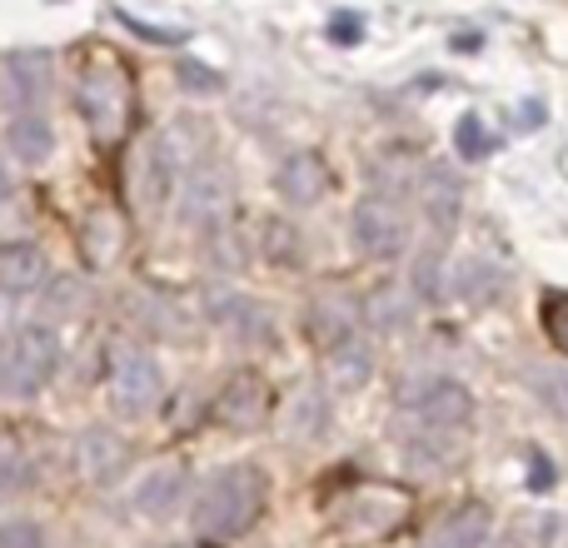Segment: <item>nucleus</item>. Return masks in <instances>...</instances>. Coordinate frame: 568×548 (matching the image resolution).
Segmentation results:
<instances>
[{
    "label": "nucleus",
    "instance_id": "23",
    "mask_svg": "<svg viewBox=\"0 0 568 548\" xmlns=\"http://www.w3.org/2000/svg\"><path fill=\"white\" fill-rule=\"evenodd\" d=\"M260 255H265V265H275V270H294L304 255L300 230H294L290 220H265V230H260Z\"/></svg>",
    "mask_w": 568,
    "mask_h": 548
},
{
    "label": "nucleus",
    "instance_id": "10",
    "mask_svg": "<svg viewBox=\"0 0 568 548\" xmlns=\"http://www.w3.org/2000/svg\"><path fill=\"white\" fill-rule=\"evenodd\" d=\"M399 519H404V494L389 489V484H374V489L344 499L339 529H349L354 539H384Z\"/></svg>",
    "mask_w": 568,
    "mask_h": 548
},
{
    "label": "nucleus",
    "instance_id": "27",
    "mask_svg": "<svg viewBox=\"0 0 568 548\" xmlns=\"http://www.w3.org/2000/svg\"><path fill=\"white\" fill-rule=\"evenodd\" d=\"M30 479H36V469H30L26 454L0 444V499H20L30 489Z\"/></svg>",
    "mask_w": 568,
    "mask_h": 548
},
{
    "label": "nucleus",
    "instance_id": "16",
    "mask_svg": "<svg viewBox=\"0 0 568 548\" xmlns=\"http://www.w3.org/2000/svg\"><path fill=\"white\" fill-rule=\"evenodd\" d=\"M6 150H10V160H20V165H30V170L50 165V155H55V130H50L45 110H20V115H10Z\"/></svg>",
    "mask_w": 568,
    "mask_h": 548
},
{
    "label": "nucleus",
    "instance_id": "15",
    "mask_svg": "<svg viewBox=\"0 0 568 548\" xmlns=\"http://www.w3.org/2000/svg\"><path fill=\"white\" fill-rule=\"evenodd\" d=\"M185 494H190L185 464H155L135 489V514H145V519H170V514L185 504Z\"/></svg>",
    "mask_w": 568,
    "mask_h": 548
},
{
    "label": "nucleus",
    "instance_id": "28",
    "mask_svg": "<svg viewBox=\"0 0 568 548\" xmlns=\"http://www.w3.org/2000/svg\"><path fill=\"white\" fill-rule=\"evenodd\" d=\"M205 260H210V270H245V250H240L235 230H230V225L210 230V245H205Z\"/></svg>",
    "mask_w": 568,
    "mask_h": 548
},
{
    "label": "nucleus",
    "instance_id": "25",
    "mask_svg": "<svg viewBox=\"0 0 568 548\" xmlns=\"http://www.w3.org/2000/svg\"><path fill=\"white\" fill-rule=\"evenodd\" d=\"M40 294H45V314H50V319H70V314H85V304H90L85 280H75V274H50V284H45Z\"/></svg>",
    "mask_w": 568,
    "mask_h": 548
},
{
    "label": "nucleus",
    "instance_id": "22",
    "mask_svg": "<svg viewBox=\"0 0 568 548\" xmlns=\"http://www.w3.org/2000/svg\"><path fill=\"white\" fill-rule=\"evenodd\" d=\"M369 324L374 329H384V334H394V329H404L409 324V314H414V294L409 290H399V284H384V290H374L369 294Z\"/></svg>",
    "mask_w": 568,
    "mask_h": 548
},
{
    "label": "nucleus",
    "instance_id": "32",
    "mask_svg": "<svg viewBox=\"0 0 568 548\" xmlns=\"http://www.w3.org/2000/svg\"><path fill=\"white\" fill-rule=\"evenodd\" d=\"M534 379H539L544 404H549L554 414H564V419H568V369H564V364H559V369H539Z\"/></svg>",
    "mask_w": 568,
    "mask_h": 548
},
{
    "label": "nucleus",
    "instance_id": "29",
    "mask_svg": "<svg viewBox=\"0 0 568 548\" xmlns=\"http://www.w3.org/2000/svg\"><path fill=\"white\" fill-rule=\"evenodd\" d=\"M409 294H414V300H439V294H444V265H439V255H419V260H414Z\"/></svg>",
    "mask_w": 568,
    "mask_h": 548
},
{
    "label": "nucleus",
    "instance_id": "12",
    "mask_svg": "<svg viewBox=\"0 0 568 548\" xmlns=\"http://www.w3.org/2000/svg\"><path fill=\"white\" fill-rule=\"evenodd\" d=\"M275 190L290 210L320 205L324 190H329V165H324V155H314V150H294V155L275 170Z\"/></svg>",
    "mask_w": 568,
    "mask_h": 548
},
{
    "label": "nucleus",
    "instance_id": "35",
    "mask_svg": "<svg viewBox=\"0 0 568 548\" xmlns=\"http://www.w3.org/2000/svg\"><path fill=\"white\" fill-rule=\"evenodd\" d=\"M364 30H359V16L354 10H334L329 16V40H339V45H354Z\"/></svg>",
    "mask_w": 568,
    "mask_h": 548
},
{
    "label": "nucleus",
    "instance_id": "37",
    "mask_svg": "<svg viewBox=\"0 0 568 548\" xmlns=\"http://www.w3.org/2000/svg\"><path fill=\"white\" fill-rule=\"evenodd\" d=\"M529 484H534V489H549V484H554V469H549V459H544V454H534V469H529Z\"/></svg>",
    "mask_w": 568,
    "mask_h": 548
},
{
    "label": "nucleus",
    "instance_id": "13",
    "mask_svg": "<svg viewBox=\"0 0 568 548\" xmlns=\"http://www.w3.org/2000/svg\"><path fill=\"white\" fill-rule=\"evenodd\" d=\"M265 404H270L265 379L245 369V374H235V379L220 389L215 419L225 424V429H235V434H250V429H260V419H265Z\"/></svg>",
    "mask_w": 568,
    "mask_h": 548
},
{
    "label": "nucleus",
    "instance_id": "26",
    "mask_svg": "<svg viewBox=\"0 0 568 548\" xmlns=\"http://www.w3.org/2000/svg\"><path fill=\"white\" fill-rule=\"evenodd\" d=\"M499 284H504V274L494 270L489 260H464L459 274H449V290L464 294V300H489Z\"/></svg>",
    "mask_w": 568,
    "mask_h": 548
},
{
    "label": "nucleus",
    "instance_id": "1",
    "mask_svg": "<svg viewBox=\"0 0 568 548\" xmlns=\"http://www.w3.org/2000/svg\"><path fill=\"white\" fill-rule=\"evenodd\" d=\"M265 509V474L255 464H230L200 489L195 499V534L210 544L240 539Z\"/></svg>",
    "mask_w": 568,
    "mask_h": 548
},
{
    "label": "nucleus",
    "instance_id": "38",
    "mask_svg": "<svg viewBox=\"0 0 568 548\" xmlns=\"http://www.w3.org/2000/svg\"><path fill=\"white\" fill-rule=\"evenodd\" d=\"M524 125H544V105H539V100H529V110H524Z\"/></svg>",
    "mask_w": 568,
    "mask_h": 548
},
{
    "label": "nucleus",
    "instance_id": "5",
    "mask_svg": "<svg viewBox=\"0 0 568 548\" xmlns=\"http://www.w3.org/2000/svg\"><path fill=\"white\" fill-rule=\"evenodd\" d=\"M399 404L414 409V439H449L474 419V399L459 379H419V389H399Z\"/></svg>",
    "mask_w": 568,
    "mask_h": 548
},
{
    "label": "nucleus",
    "instance_id": "21",
    "mask_svg": "<svg viewBox=\"0 0 568 548\" xmlns=\"http://www.w3.org/2000/svg\"><path fill=\"white\" fill-rule=\"evenodd\" d=\"M284 429H290V439H300V444L324 439V429H329V394H324L320 384H304L290 404V424H284Z\"/></svg>",
    "mask_w": 568,
    "mask_h": 548
},
{
    "label": "nucleus",
    "instance_id": "14",
    "mask_svg": "<svg viewBox=\"0 0 568 548\" xmlns=\"http://www.w3.org/2000/svg\"><path fill=\"white\" fill-rule=\"evenodd\" d=\"M50 284V255L30 240L0 245V294H36Z\"/></svg>",
    "mask_w": 568,
    "mask_h": 548
},
{
    "label": "nucleus",
    "instance_id": "30",
    "mask_svg": "<svg viewBox=\"0 0 568 548\" xmlns=\"http://www.w3.org/2000/svg\"><path fill=\"white\" fill-rule=\"evenodd\" d=\"M0 548H50V544L36 519H6L0 524Z\"/></svg>",
    "mask_w": 568,
    "mask_h": 548
},
{
    "label": "nucleus",
    "instance_id": "24",
    "mask_svg": "<svg viewBox=\"0 0 568 548\" xmlns=\"http://www.w3.org/2000/svg\"><path fill=\"white\" fill-rule=\"evenodd\" d=\"M329 364H334V384H339V389H359V384L374 374V349L359 339V334H354L349 344L329 349Z\"/></svg>",
    "mask_w": 568,
    "mask_h": 548
},
{
    "label": "nucleus",
    "instance_id": "36",
    "mask_svg": "<svg viewBox=\"0 0 568 548\" xmlns=\"http://www.w3.org/2000/svg\"><path fill=\"white\" fill-rule=\"evenodd\" d=\"M549 334L559 344H568V300H554L549 304Z\"/></svg>",
    "mask_w": 568,
    "mask_h": 548
},
{
    "label": "nucleus",
    "instance_id": "17",
    "mask_svg": "<svg viewBox=\"0 0 568 548\" xmlns=\"http://www.w3.org/2000/svg\"><path fill=\"white\" fill-rule=\"evenodd\" d=\"M359 304L349 300V294H320L310 309V334L320 349H339V344H349L354 334H359Z\"/></svg>",
    "mask_w": 568,
    "mask_h": 548
},
{
    "label": "nucleus",
    "instance_id": "39",
    "mask_svg": "<svg viewBox=\"0 0 568 548\" xmlns=\"http://www.w3.org/2000/svg\"><path fill=\"white\" fill-rule=\"evenodd\" d=\"M10 334H16V329H10V304H0V344H6Z\"/></svg>",
    "mask_w": 568,
    "mask_h": 548
},
{
    "label": "nucleus",
    "instance_id": "3",
    "mask_svg": "<svg viewBox=\"0 0 568 548\" xmlns=\"http://www.w3.org/2000/svg\"><path fill=\"white\" fill-rule=\"evenodd\" d=\"M75 105H80V120L90 125L95 140H120L130 125V105H135V90H130V75L115 65V60H95L85 65L75 85Z\"/></svg>",
    "mask_w": 568,
    "mask_h": 548
},
{
    "label": "nucleus",
    "instance_id": "9",
    "mask_svg": "<svg viewBox=\"0 0 568 548\" xmlns=\"http://www.w3.org/2000/svg\"><path fill=\"white\" fill-rule=\"evenodd\" d=\"M75 464L95 489H110V484H120L130 474V464H135V444H130L125 434H115L110 424H90V429L75 439Z\"/></svg>",
    "mask_w": 568,
    "mask_h": 548
},
{
    "label": "nucleus",
    "instance_id": "31",
    "mask_svg": "<svg viewBox=\"0 0 568 548\" xmlns=\"http://www.w3.org/2000/svg\"><path fill=\"white\" fill-rule=\"evenodd\" d=\"M454 145H459L464 160H484V155H489V135H484V120H479V115H464L459 130H454Z\"/></svg>",
    "mask_w": 568,
    "mask_h": 548
},
{
    "label": "nucleus",
    "instance_id": "11",
    "mask_svg": "<svg viewBox=\"0 0 568 548\" xmlns=\"http://www.w3.org/2000/svg\"><path fill=\"white\" fill-rule=\"evenodd\" d=\"M205 314L215 329H225L230 339H240V344H265L270 334H275L265 304H255L250 294H235V290H210Z\"/></svg>",
    "mask_w": 568,
    "mask_h": 548
},
{
    "label": "nucleus",
    "instance_id": "8",
    "mask_svg": "<svg viewBox=\"0 0 568 548\" xmlns=\"http://www.w3.org/2000/svg\"><path fill=\"white\" fill-rule=\"evenodd\" d=\"M50 90H55V65H50L45 50H20L0 65V100H6L10 115L20 110H45Z\"/></svg>",
    "mask_w": 568,
    "mask_h": 548
},
{
    "label": "nucleus",
    "instance_id": "18",
    "mask_svg": "<svg viewBox=\"0 0 568 548\" xmlns=\"http://www.w3.org/2000/svg\"><path fill=\"white\" fill-rule=\"evenodd\" d=\"M75 245H80V260H85L90 270H110L120 255V245H125V225H120L115 210H90Z\"/></svg>",
    "mask_w": 568,
    "mask_h": 548
},
{
    "label": "nucleus",
    "instance_id": "40",
    "mask_svg": "<svg viewBox=\"0 0 568 548\" xmlns=\"http://www.w3.org/2000/svg\"><path fill=\"white\" fill-rule=\"evenodd\" d=\"M10 195V175H6V170H0V200H6Z\"/></svg>",
    "mask_w": 568,
    "mask_h": 548
},
{
    "label": "nucleus",
    "instance_id": "6",
    "mask_svg": "<svg viewBox=\"0 0 568 548\" xmlns=\"http://www.w3.org/2000/svg\"><path fill=\"white\" fill-rule=\"evenodd\" d=\"M230 205H235V190H230V175L215 165H200L180 180V195H175V210L190 230H220L230 220Z\"/></svg>",
    "mask_w": 568,
    "mask_h": 548
},
{
    "label": "nucleus",
    "instance_id": "19",
    "mask_svg": "<svg viewBox=\"0 0 568 548\" xmlns=\"http://www.w3.org/2000/svg\"><path fill=\"white\" fill-rule=\"evenodd\" d=\"M459 175H454L449 165H429L419 180V210L429 215L434 230H449L454 220H459Z\"/></svg>",
    "mask_w": 568,
    "mask_h": 548
},
{
    "label": "nucleus",
    "instance_id": "20",
    "mask_svg": "<svg viewBox=\"0 0 568 548\" xmlns=\"http://www.w3.org/2000/svg\"><path fill=\"white\" fill-rule=\"evenodd\" d=\"M175 175H180V165H175V155H170V145L165 140H150V145L140 150V200H145V205H165L170 190H175Z\"/></svg>",
    "mask_w": 568,
    "mask_h": 548
},
{
    "label": "nucleus",
    "instance_id": "7",
    "mask_svg": "<svg viewBox=\"0 0 568 548\" xmlns=\"http://www.w3.org/2000/svg\"><path fill=\"white\" fill-rule=\"evenodd\" d=\"M349 230H354V250L364 260H394L404 250V210L394 205L389 195H364L349 215Z\"/></svg>",
    "mask_w": 568,
    "mask_h": 548
},
{
    "label": "nucleus",
    "instance_id": "4",
    "mask_svg": "<svg viewBox=\"0 0 568 548\" xmlns=\"http://www.w3.org/2000/svg\"><path fill=\"white\" fill-rule=\"evenodd\" d=\"M105 394H110V409L125 414V419H140L160 404L165 394V374H160V359L140 344H120L110 349V374H105Z\"/></svg>",
    "mask_w": 568,
    "mask_h": 548
},
{
    "label": "nucleus",
    "instance_id": "33",
    "mask_svg": "<svg viewBox=\"0 0 568 548\" xmlns=\"http://www.w3.org/2000/svg\"><path fill=\"white\" fill-rule=\"evenodd\" d=\"M180 85H185V90H200V95H215V90H220V75H210L200 60H185V65H180Z\"/></svg>",
    "mask_w": 568,
    "mask_h": 548
},
{
    "label": "nucleus",
    "instance_id": "2",
    "mask_svg": "<svg viewBox=\"0 0 568 548\" xmlns=\"http://www.w3.org/2000/svg\"><path fill=\"white\" fill-rule=\"evenodd\" d=\"M60 369V339L50 324H26L6 339L0 354V394L6 399H36Z\"/></svg>",
    "mask_w": 568,
    "mask_h": 548
},
{
    "label": "nucleus",
    "instance_id": "34",
    "mask_svg": "<svg viewBox=\"0 0 568 548\" xmlns=\"http://www.w3.org/2000/svg\"><path fill=\"white\" fill-rule=\"evenodd\" d=\"M120 20H125L135 35H145V40H155V45H175V40H185V30H155L150 20H140V16H130V10H115Z\"/></svg>",
    "mask_w": 568,
    "mask_h": 548
}]
</instances>
